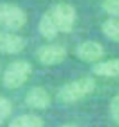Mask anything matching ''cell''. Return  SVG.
<instances>
[{
    "mask_svg": "<svg viewBox=\"0 0 119 127\" xmlns=\"http://www.w3.org/2000/svg\"><path fill=\"white\" fill-rule=\"evenodd\" d=\"M95 91V80L93 77H80L64 84L58 92V98L63 103H76L90 96Z\"/></svg>",
    "mask_w": 119,
    "mask_h": 127,
    "instance_id": "6da1fadb",
    "label": "cell"
},
{
    "mask_svg": "<svg viewBox=\"0 0 119 127\" xmlns=\"http://www.w3.org/2000/svg\"><path fill=\"white\" fill-rule=\"evenodd\" d=\"M32 73V66L27 60H15L6 67L3 73V84L8 90H17L28 81Z\"/></svg>",
    "mask_w": 119,
    "mask_h": 127,
    "instance_id": "7a4b0ae2",
    "label": "cell"
},
{
    "mask_svg": "<svg viewBox=\"0 0 119 127\" xmlns=\"http://www.w3.org/2000/svg\"><path fill=\"white\" fill-rule=\"evenodd\" d=\"M49 13L59 30V34L60 32H63V34L71 32V30L74 28L76 18H77L74 6L69 3H58L49 8Z\"/></svg>",
    "mask_w": 119,
    "mask_h": 127,
    "instance_id": "3957f363",
    "label": "cell"
},
{
    "mask_svg": "<svg viewBox=\"0 0 119 127\" xmlns=\"http://www.w3.org/2000/svg\"><path fill=\"white\" fill-rule=\"evenodd\" d=\"M27 13L17 4L0 3V25L7 30H21L27 24Z\"/></svg>",
    "mask_w": 119,
    "mask_h": 127,
    "instance_id": "277c9868",
    "label": "cell"
},
{
    "mask_svg": "<svg viewBox=\"0 0 119 127\" xmlns=\"http://www.w3.org/2000/svg\"><path fill=\"white\" fill-rule=\"evenodd\" d=\"M67 56V50L63 45H45L38 48L37 50V59L44 66H56V64L63 63Z\"/></svg>",
    "mask_w": 119,
    "mask_h": 127,
    "instance_id": "5b68a950",
    "label": "cell"
},
{
    "mask_svg": "<svg viewBox=\"0 0 119 127\" xmlns=\"http://www.w3.org/2000/svg\"><path fill=\"white\" fill-rule=\"evenodd\" d=\"M105 55L104 46L97 41H86L81 42L76 48V56L81 62L86 63H98L102 60Z\"/></svg>",
    "mask_w": 119,
    "mask_h": 127,
    "instance_id": "8992f818",
    "label": "cell"
},
{
    "mask_svg": "<svg viewBox=\"0 0 119 127\" xmlns=\"http://www.w3.org/2000/svg\"><path fill=\"white\" fill-rule=\"evenodd\" d=\"M27 46L22 36L8 31H0V53L3 55H17L21 53Z\"/></svg>",
    "mask_w": 119,
    "mask_h": 127,
    "instance_id": "52a82bcc",
    "label": "cell"
},
{
    "mask_svg": "<svg viewBox=\"0 0 119 127\" xmlns=\"http://www.w3.org/2000/svg\"><path fill=\"white\" fill-rule=\"evenodd\" d=\"M25 103L34 109H46L52 103V98L49 95V92L42 87H34L31 88L25 95Z\"/></svg>",
    "mask_w": 119,
    "mask_h": 127,
    "instance_id": "ba28073f",
    "label": "cell"
},
{
    "mask_svg": "<svg viewBox=\"0 0 119 127\" xmlns=\"http://www.w3.org/2000/svg\"><path fill=\"white\" fill-rule=\"evenodd\" d=\"M93 73L95 75H100V77L119 78V59L98 62L93 66Z\"/></svg>",
    "mask_w": 119,
    "mask_h": 127,
    "instance_id": "9c48e42d",
    "label": "cell"
},
{
    "mask_svg": "<svg viewBox=\"0 0 119 127\" xmlns=\"http://www.w3.org/2000/svg\"><path fill=\"white\" fill-rule=\"evenodd\" d=\"M38 30H39V34H41L45 39H55V38L59 35V30H58V27H56V24H55V21H53L49 10L42 14L41 20H39V23H38Z\"/></svg>",
    "mask_w": 119,
    "mask_h": 127,
    "instance_id": "30bf717a",
    "label": "cell"
},
{
    "mask_svg": "<svg viewBox=\"0 0 119 127\" xmlns=\"http://www.w3.org/2000/svg\"><path fill=\"white\" fill-rule=\"evenodd\" d=\"M8 127H44V120L37 115L27 113L14 117L10 122Z\"/></svg>",
    "mask_w": 119,
    "mask_h": 127,
    "instance_id": "8fae6325",
    "label": "cell"
},
{
    "mask_svg": "<svg viewBox=\"0 0 119 127\" xmlns=\"http://www.w3.org/2000/svg\"><path fill=\"white\" fill-rule=\"evenodd\" d=\"M101 31L108 39L119 43V18L118 17H111V18L105 20L102 23V25H101Z\"/></svg>",
    "mask_w": 119,
    "mask_h": 127,
    "instance_id": "7c38bea8",
    "label": "cell"
},
{
    "mask_svg": "<svg viewBox=\"0 0 119 127\" xmlns=\"http://www.w3.org/2000/svg\"><path fill=\"white\" fill-rule=\"evenodd\" d=\"M13 112V105L7 98L0 96V124H3L6 122L8 116Z\"/></svg>",
    "mask_w": 119,
    "mask_h": 127,
    "instance_id": "4fadbf2b",
    "label": "cell"
},
{
    "mask_svg": "<svg viewBox=\"0 0 119 127\" xmlns=\"http://www.w3.org/2000/svg\"><path fill=\"white\" fill-rule=\"evenodd\" d=\"M101 6L108 15L119 18V0H102Z\"/></svg>",
    "mask_w": 119,
    "mask_h": 127,
    "instance_id": "5bb4252c",
    "label": "cell"
},
{
    "mask_svg": "<svg viewBox=\"0 0 119 127\" xmlns=\"http://www.w3.org/2000/svg\"><path fill=\"white\" fill-rule=\"evenodd\" d=\"M109 115H111L114 123L119 126V94H116L109 102Z\"/></svg>",
    "mask_w": 119,
    "mask_h": 127,
    "instance_id": "9a60e30c",
    "label": "cell"
},
{
    "mask_svg": "<svg viewBox=\"0 0 119 127\" xmlns=\"http://www.w3.org/2000/svg\"><path fill=\"white\" fill-rule=\"evenodd\" d=\"M60 127H78V126H76V124H63V126H60Z\"/></svg>",
    "mask_w": 119,
    "mask_h": 127,
    "instance_id": "2e32d148",
    "label": "cell"
}]
</instances>
